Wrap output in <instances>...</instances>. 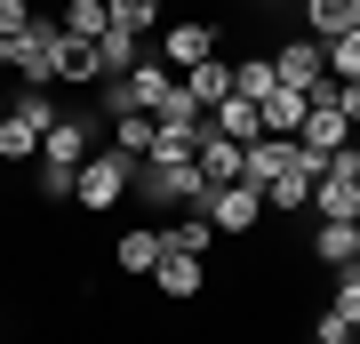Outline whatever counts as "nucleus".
I'll return each instance as SVG.
<instances>
[{"instance_id":"obj_1","label":"nucleus","mask_w":360,"mask_h":344,"mask_svg":"<svg viewBox=\"0 0 360 344\" xmlns=\"http://www.w3.org/2000/svg\"><path fill=\"white\" fill-rule=\"evenodd\" d=\"M208 168L200 160H136V200L153 208H208Z\"/></svg>"},{"instance_id":"obj_2","label":"nucleus","mask_w":360,"mask_h":344,"mask_svg":"<svg viewBox=\"0 0 360 344\" xmlns=\"http://www.w3.org/2000/svg\"><path fill=\"white\" fill-rule=\"evenodd\" d=\"M129 192H136V153H120V144H104V153H96L89 168H80V192H72V200L104 217V208H120Z\"/></svg>"},{"instance_id":"obj_3","label":"nucleus","mask_w":360,"mask_h":344,"mask_svg":"<svg viewBox=\"0 0 360 344\" xmlns=\"http://www.w3.org/2000/svg\"><path fill=\"white\" fill-rule=\"evenodd\" d=\"M56 40H65V16H32V32L8 49V72L25 80V89H49L56 80Z\"/></svg>"},{"instance_id":"obj_4","label":"nucleus","mask_w":360,"mask_h":344,"mask_svg":"<svg viewBox=\"0 0 360 344\" xmlns=\"http://www.w3.org/2000/svg\"><path fill=\"white\" fill-rule=\"evenodd\" d=\"M200 217L217 224L224 241H240V232H257V224H264V192H257V184H217Z\"/></svg>"},{"instance_id":"obj_5","label":"nucleus","mask_w":360,"mask_h":344,"mask_svg":"<svg viewBox=\"0 0 360 344\" xmlns=\"http://www.w3.org/2000/svg\"><path fill=\"white\" fill-rule=\"evenodd\" d=\"M217 56V25H208V16H184V25H168V40H160V64L168 72H193V64H208Z\"/></svg>"},{"instance_id":"obj_6","label":"nucleus","mask_w":360,"mask_h":344,"mask_svg":"<svg viewBox=\"0 0 360 344\" xmlns=\"http://www.w3.org/2000/svg\"><path fill=\"white\" fill-rule=\"evenodd\" d=\"M272 72H281V89H312V80H328V40H281L272 49Z\"/></svg>"},{"instance_id":"obj_7","label":"nucleus","mask_w":360,"mask_h":344,"mask_svg":"<svg viewBox=\"0 0 360 344\" xmlns=\"http://www.w3.org/2000/svg\"><path fill=\"white\" fill-rule=\"evenodd\" d=\"M40 160H56V168H89L96 160V120L89 113H65L49 128V144H40Z\"/></svg>"},{"instance_id":"obj_8","label":"nucleus","mask_w":360,"mask_h":344,"mask_svg":"<svg viewBox=\"0 0 360 344\" xmlns=\"http://www.w3.org/2000/svg\"><path fill=\"white\" fill-rule=\"evenodd\" d=\"M153 288H160V305H193V296L208 288V256H176L168 248L153 265Z\"/></svg>"},{"instance_id":"obj_9","label":"nucleus","mask_w":360,"mask_h":344,"mask_svg":"<svg viewBox=\"0 0 360 344\" xmlns=\"http://www.w3.org/2000/svg\"><path fill=\"white\" fill-rule=\"evenodd\" d=\"M296 144H312V153H345V144H352V120L336 113V104L312 96V113H304V128H296Z\"/></svg>"},{"instance_id":"obj_10","label":"nucleus","mask_w":360,"mask_h":344,"mask_svg":"<svg viewBox=\"0 0 360 344\" xmlns=\"http://www.w3.org/2000/svg\"><path fill=\"white\" fill-rule=\"evenodd\" d=\"M168 256V232H153V224H136V232H120V248H112V265L120 272H144L153 281V265Z\"/></svg>"},{"instance_id":"obj_11","label":"nucleus","mask_w":360,"mask_h":344,"mask_svg":"<svg viewBox=\"0 0 360 344\" xmlns=\"http://www.w3.org/2000/svg\"><path fill=\"white\" fill-rule=\"evenodd\" d=\"M56 80H72V89L104 80V56H96V40H80V32H65V40H56Z\"/></svg>"},{"instance_id":"obj_12","label":"nucleus","mask_w":360,"mask_h":344,"mask_svg":"<svg viewBox=\"0 0 360 344\" xmlns=\"http://www.w3.org/2000/svg\"><path fill=\"white\" fill-rule=\"evenodd\" d=\"M200 144H208V120H160L144 160H200Z\"/></svg>"},{"instance_id":"obj_13","label":"nucleus","mask_w":360,"mask_h":344,"mask_svg":"<svg viewBox=\"0 0 360 344\" xmlns=\"http://www.w3.org/2000/svg\"><path fill=\"white\" fill-rule=\"evenodd\" d=\"M200 168H208V184H240V177H248V144H232V136H217V128H208Z\"/></svg>"},{"instance_id":"obj_14","label":"nucleus","mask_w":360,"mask_h":344,"mask_svg":"<svg viewBox=\"0 0 360 344\" xmlns=\"http://www.w3.org/2000/svg\"><path fill=\"white\" fill-rule=\"evenodd\" d=\"M208 128H217V136H232V144H257V136H264V113H257L248 96H224L217 113H208Z\"/></svg>"},{"instance_id":"obj_15","label":"nucleus","mask_w":360,"mask_h":344,"mask_svg":"<svg viewBox=\"0 0 360 344\" xmlns=\"http://www.w3.org/2000/svg\"><path fill=\"white\" fill-rule=\"evenodd\" d=\"M360 25V0H304V32L312 40H345Z\"/></svg>"},{"instance_id":"obj_16","label":"nucleus","mask_w":360,"mask_h":344,"mask_svg":"<svg viewBox=\"0 0 360 344\" xmlns=\"http://www.w3.org/2000/svg\"><path fill=\"white\" fill-rule=\"evenodd\" d=\"M184 89H193V104H200V113H217V104L232 96V56H208V64H193V72H184Z\"/></svg>"},{"instance_id":"obj_17","label":"nucleus","mask_w":360,"mask_h":344,"mask_svg":"<svg viewBox=\"0 0 360 344\" xmlns=\"http://www.w3.org/2000/svg\"><path fill=\"white\" fill-rule=\"evenodd\" d=\"M257 113H264V136H296V128H304V113H312V96H304V89H272Z\"/></svg>"},{"instance_id":"obj_18","label":"nucleus","mask_w":360,"mask_h":344,"mask_svg":"<svg viewBox=\"0 0 360 344\" xmlns=\"http://www.w3.org/2000/svg\"><path fill=\"white\" fill-rule=\"evenodd\" d=\"M288 160H296V136H257V144H248V177H240V184H257V192H264Z\"/></svg>"},{"instance_id":"obj_19","label":"nucleus","mask_w":360,"mask_h":344,"mask_svg":"<svg viewBox=\"0 0 360 344\" xmlns=\"http://www.w3.org/2000/svg\"><path fill=\"white\" fill-rule=\"evenodd\" d=\"M272 89H281V72H272V56H232V96L264 104Z\"/></svg>"},{"instance_id":"obj_20","label":"nucleus","mask_w":360,"mask_h":344,"mask_svg":"<svg viewBox=\"0 0 360 344\" xmlns=\"http://www.w3.org/2000/svg\"><path fill=\"white\" fill-rule=\"evenodd\" d=\"M312 256L336 272V265H360V224H321L312 232Z\"/></svg>"},{"instance_id":"obj_21","label":"nucleus","mask_w":360,"mask_h":344,"mask_svg":"<svg viewBox=\"0 0 360 344\" xmlns=\"http://www.w3.org/2000/svg\"><path fill=\"white\" fill-rule=\"evenodd\" d=\"M129 89H136V104H144V113H160V104H168V89H176V72H168L160 56H144L136 72H129Z\"/></svg>"},{"instance_id":"obj_22","label":"nucleus","mask_w":360,"mask_h":344,"mask_svg":"<svg viewBox=\"0 0 360 344\" xmlns=\"http://www.w3.org/2000/svg\"><path fill=\"white\" fill-rule=\"evenodd\" d=\"M96 56H104V80H129L136 64H144V56H136V32H120V25L96 40Z\"/></svg>"},{"instance_id":"obj_23","label":"nucleus","mask_w":360,"mask_h":344,"mask_svg":"<svg viewBox=\"0 0 360 344\" xmlns=\"http://www.w3.org/2000/svg\"><path fill=\"white\" fill-rule=\"evenodd\" d=\"M65 32L104 40V32H112V0H65Z\"/></svg>"},{"instance_id":"obj_24","label":"nucleus","mask_w":360,"mask_h":344,"mask_svg":"<svg viewBox=\"0 0 360 344\" xmlns=\"http://www.w3.org/2000/svg\"><path fill=\"white\" fill-rule=\"evenodd\" d=\"M217 241H224V232L208 224L200 208H193V217H184V224H168V248H176V256H208V248H217Z\"/></svg>"},{"instance_id":"obj_25","label":"nucleus","mask_w":360,"mask_h":344,"mask_svg":"<svg viewBox=\"0 0 360 344\" xmlns=\"http://www.w3.org/2000/svg\"><path fill=\"white\" fill-rule=\"evenodd\" d=\"M153 136H160V120H153V113H129V120H112V144H120V153H136V160L153 153Z\"/></svg>"},{"instance_id":"obj_26","label":"nucleus","mask_w":360,"mask_h":344,"mask_svg":"<svg viewBox=\"0 0 360 344\" xmlns=\"http://www.w3.org/2000/svg\"><path fill=\"white\" fill-rule=\"evenodd\" d=\"M32 192H40V200H72V192H80V168H56V160H32Z\"/></svg>"},{"instance_id":"obj_27","label":"nucleus","mask_w":360,"mask_h":344,"mask_svg":"<svg viewBox=\"0 0 360 344\" xmlns=\"http://www.w3.org/2000/svg\"><path fill=\"white\" fill-rule=\"evenodd\" d=\"M264 208H312V177H296V168H281V177L264 184Z\"/></svg>"},{"instance_id":"obj_28","label":"nucleus","mask_w":360,"mask_h":344,"mask_svg":"<svg viewBox=\"0 0 360 344\" xmlns=\"http://www.w3.org/2000/svg\"><path fill=\"white\" fill-rule=\"evenodd\" d=\"M328 312H345L352 329H360V265H336V296H328Z\"/></svg>"},{"instance_id":"obj_29","label":"nucleus","mask_w":360,"mask_h":344,"mask_svg":"<svg viewBox=\"0 0 360 344\" xmlns=\"http://www.w3.org/2000/svg\"><path fill=\"white\" fill-rule=\"evenodd\" d=\"M328 72H336V80H360V25H352L345 40H328Z\"/></svg>"},{"instance_id":"obj_30","label":"nucleus","mask_w":360,"mask_h":344,"mask_svg":"<svg viewBox=\"0 0 360 344\" xmlns=\"http://www.w3.org/2000/svg\"><path fill=\"white\" fill-rule=\"evenodd\" d=\"M112 25H120V32H144V25H160V0H112Z\"/></svg>"},{"instance_id":"obj_31","label":"nucleus","mask_w":360,"mask_h":344,"mask_svg":"<svg viewBox=\"0 0 360 344\" xmlns=\"http://www.w3.org/2000/svg\"><path fill=\"white\" fill-rule=\"evenodd\" d=\"M96 89H104V120H129V113H144L129 80H96Z\"/></svg>"},{"instance_id":"obj_32","label":"nucleus","mask_w":360,"mask_h":344,"mask_svg":"<svg viewBox=\"0 0 360 344\" xmlns=\"http://www.w3.org/2000/svg\"><path fill=\"white\" fill-rule=\"evenodd\" d=\"M360 329H352V320L345 312H321V320H312V344H352Z\"/></svg>"},{"instance_id":"obj_33","label":"nucleus","mask_w":360,"mask_h":344,"mask_svg":"<svg viewBox=\"0 0 360 344\" xmlns=\"http://www.w3.org/2000/svg\"><path fill=\"white\" fill-rule=\"evenodd\" d=\"M0 32L25 40V32H32V0H0Z\"/></svg>"},{"instance_id":"obj_34","label":"nucleus","mask_w":360,"mask_h":344,"mask_svg":"<svg viewBox=\"0 0 360 344\" xmlns=\"http://www.w3.org/2000/svg\"><path fill=\"white\" fill-rule=\"evenodd\" d=\"M336 113L352 120V144H360V80H336Z\"/></svg>"},{"instance_id":"obj_35","label":"nucleus","mask_w":360,"mask_h":344,"mask_svg":"<svg viewBox=\"0 0 360 344\" xmlns=\"http://www.w3.org/2000/svg\"><path fill=\"white\" fill-rule=\"evenodd\" d=\"M296 8H304V0H296Z\"/></svg>"}]
</instances>
